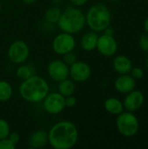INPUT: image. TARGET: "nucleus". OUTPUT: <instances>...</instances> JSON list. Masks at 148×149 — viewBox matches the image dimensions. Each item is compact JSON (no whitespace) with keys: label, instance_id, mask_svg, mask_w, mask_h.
<instances>
[{"label":"nucleus","instance_id":"nucleus-25","mask_svg":"<svg viewBox=\"0 0 148 149\" xmlns=\"http://www.w3.org/2000/svg\"><path fill=\"white\" fill-rule=\"evenodd\" d=\"M63 60L66 65H68L70 66L71 65H72L74 62L77 61V57L72 52H68V53L63 55Z\"/></svg>","mask_w":148,"mask_h":149},{"label":"nucleus","instance_id":"nucleus-13","mask_svg":"<svg viewBox=\"0 0 148 149\" xmlns=\"http://www.w3.org/2000/svg\"><path fill=\"white\" fill-rule=\"evenodd\" d=\"M114 86L119 93L126 94L134 90L136 86V80L128 74H122L115 80Z\"/></svg>","mask_w":148,"mask_h":149},{"label":"nucleus","instance_id":"nucleus-27","mask_svg":"<svg viewBox=\"0 0 148 149\" xmlns=\"http://www.w3.org/2000/svg\"><path fill=\"white\" fill-rule=\"evenodd\" d=\"M65 108H72L77 105V99L73 96H67L65 98Z\"/></svg>","mask_w":148,"mask_h":149},{"label":"nucleus","instance_id":"nucleus-23","mask_svg":"<svg viewBox=\"0 0 148 149\" xmlns=\"http://www.w3.org/2000/svg\"><path fill=\"white\" fill-rule=\"evenodd\" d=\"M17 147L9 138L0 140V149H15Z\"/></svg>","mask_w":148,"mask_h":149},{"label":"nucleus","instance_id":"nucleus-30","mask_svg":"<svg viewBox=\"0 0 148 149\" xmlns=\"http://www.w3.org/2000/svg\"><path fill=\"white\" fill-rule=\"evenodd\" d=\"M104 33L108 34V35H113L114 31H113V28H111L110 26H108V27L104 31Z\"/></svg>","mask_w":148,"mask_h":149},{"label":"nucleus","instance_id":"nucleus-2","mask_svg":"<svg viewBox=\"0 0 148 149\" xmlns=\"http://www.w3.org/2000/svg\"><path fill=\"white\" fill-rule=\"evenodd\" d=\"M49 92L50 86L46 79L36 74L24 79L18 88L21 98L30 103L41 102Z\"/></svg>","mask_w":148,"mask_h":149},{"label":"nucleus","instance_id":"nucleus-4","mask_svg":"<svg viewBox=\"0 0 148 149\" xmlns=\"http://www.w3.org/2000/svg\"><path fill=\"white\" fill-rule=\"evenodd\" d=\"M112 15L109 8L104 3L92 5L85 13V24L91 31L95 32L104 31L110 26Z\"/></svg>","mask_w":148,"mask_h":149},{"label":"nucleus","instance_id":"nucleus-9","mask_svg":"<svg viewBox=\"0 0 148 149\" xmlns=\"http://www.w3.org/2000/svg\"><path fill=\"white\" fill-rule=\"evenodd\" d=\"M92 75L91 66L84 61H76L69 66V78L76 83L87 81Z\"/></svg>","mask_w":148,"mask_h":149},{"label":"nucleus","instance_id":"nucleus-15","mask_svg":"<svg viewBox=\"0 0 148 149\" xmlns=\"http://www.w3.org/2000/svg\"><path fill=\"white\" fill-rule=\"evenodd\" d=\"M113 67L119 74H128L133 69V63L131 59L125 55H119L114 58L113 61Z\"/></svg>","mask_w":148,"mask_h":149},{"label":"nucleus","instance_id":"nucleus-35","mask_svg":"<svg viewBox=\"0 0 148 149\" xmlns=\"http://www.w3.org/2000/svg\"><path fill=\"white\" fill-rule=\"evenodd\" d=\"M110 1H112V2H117V1H119V0H110Z\"/></svg>","mask_w":148,"mask_h":149},{"label":"nucleus","instance_id":"nucleus-17","mask_svg":"<svg viewBox=\"0 0 148 149\" xmlns=\"http://www.w3.org/2000/svg\"><path fill=\"white\" fill-rule=\"evenodd\" d=\"M105 109L107 113L113 115H118L124 110L123 103L117 98H108L104 103Z\"/></svg>","mask_w":148,"mask_h":149},{"label":"nucleus","instance_id":"nucleus-21","mask_svg":"<svg viewBox=\"0 0 148 149\" xmlns=\"http://www.w3.org/2000/svg\"><path fill=\"white\" fill-rule=\"evenodd\" d=\"M36 72L34 67L31 65H25V64H20V65L16 70V74L18 79L24 80L26 79L32 75H34Z\"/></svg>","mask_w":148,"mask_h":149},{"label":"nucleus","instance_id":"nucleus-32","mask_svg":"<svg viewBox=\"0 0 148 149\" xmlns=\"http://www.w3.org/2000/svg\"><path fill=\"white\" fill-rule=\"evenodd\" d=\"M144 29H145V31H147V33H148V17L145 20V23H144Z\"/></svg>","mask_w":148,"mask_h":149},{"label":"nucleus","instance_id":"nucleus-20","mask_svg":"<svg viewBox=\"0 0 148 149\" xmlns=\"http://www.w3.org/2000/svg\"><path fill=\"white\" fill-rule=\"evenodd\" d=\"M13 94V88L10 83L6 80H0V102L9 101Z\"/></svg>","mask_w":148,"mask_h":149},{"label":"nucleus","instance_id":"nucleus-28","mask_svg":"<svg viewBox=\"0 0 148 149\" xmlns=\"http://www.w3.org/2000/svg\"><path fill=\"white\" fill-rule=\"evenodd\" d=\"M70 2H71L72 5L79 8V7L85 5L89 2V0H70Z\"/></svg>","mask_w":148,"mask_h":149},{"label":"nucleus","instance_id":"nucleus-34","mask_svg":"<svg viewBox=\"0 0 148 149\" xmlns=\"http://www.w3.org/2000/svg\"><path fill=\"white\" fill-rule=\"evenodd\" d=\"M147 69H148V57H147Z\"/></svg>","mask_w":148,"mask_h":149},{"label":"nucleus","instance_id":"nucleus-26","mask_svg":"<svg viewBox=\"0 0 148 149\" xmlns=\"http://www.w3.org/2000/svg\"><path fill=\"white\" fill-rule=\"evenodd\" d=\"M131 76L135 79V80H138V79H141L143 77H144V71L140 68V67H135V68H133L132 71H131Z\"/></svg>","mask_w":148,"mask_h":149},{"label":"nucleus","instance_id":"nucleus-18","mask_svg":"<svg viewBox=\"0 0 148 149\" xmlns=\"http://www.w3.org/2000/svg\"><path fill=\"white\" fill-rule=\"evenodd\" d=\"M58 93H61L64 97L71 96L73 95L76 90V86L75 82L72 79H65L60 82H58Z\"/></svg>","mask_w":148,"mask_h":149},{"label":"nucleus","instance_id":"nucleus-14","mask_svg":"<svg viewBox=\"0 0 148 149\" xmlns=\"http://www.w3.org/2000/svg\"><path fill=\"white\" fill-rule=\"evenodd\" d=\"M27 142L31 148H42L48 144V133L44 130H36L30 134Z\"/></svg>","mask_w":148,"mask_h":149},{"label":"nucleus","instance_id":"nucleus-8","mask_svg":"<svg viewBox=\"0 0 148 149\" xmlns=\"http://www.w3.org/2000/svg\"><path fill=\"white\" fill-rule=\"evenodd\" d=\"M65 98L58 92L50 93L44 97L43 101V107L49 114L56 115L62 113L65 109Z\"/></svg>","mask_w":148,"mask_h":149},{"label":"nucleus","instance_id":"nucleus-10","mask_svg":"<svg viewBox=\"0 0 148 149\" xmlns=\"http://www.w3.org/2000/svg\"><path fill=\"white\" fill-rule=\"evenodd\" d=\"M47 73L54 82H60L69 78V65L63 59H53L47 65Z\"/></svg>","mask_w":148,"mask_h":149},{"label":"nucleus","instance_id":"nucleus-36","mask_svg":"<svg viewBox=\"0 0 148 149\" xmlns=\"http://www.w3.org/2000/svg\"><path fill=\"white\" fill-rule=\"evenodd\" d=\"M1 10H2V4H1V3H0V11H1Z\"/></svg>","mask_w":148,"mask_h":149},{"label":"nucleus","instance_id":"nucleus-22","mask_svg":"<svg viewBox=\"0 0 148 149\" xmlns=\"http://www.w3.org/2000/svg\"><path fill=\"white\" fill-rule=\"evenodd\" d=\"M10 134V127L8 121L4 119H0V140L8 138Z\"/></svg>","mask_w":148,"mask_h":149},{"label":"nucleus","instance_id":"nucleus-12","mask_svg":"<svg viewBox=\"0 0 148 149\" xmlns=\"http://www.w3.org/2000/svg\"><path fill=\"white\" fill-rule=\"evenodd\" d=\"M145 97L140 91H134L126 93V96L124 100L123 106L128 112H135L139 110L144 104Z\"/></svg>","mask_w":148,"mask_h":149},{"label":"nucleus","instance_id":"nucleus-6","mask_svg":"<svg viewBox=\"0 0 148 149\" xmlns=\"http://www.w3.org/2000/svg\"><path fill=\"white\" fill-rule=\"evenodd\" d=\"M51 47L56 54L63 56L74 51L76 47V39L72 34L62 31L54 37Z\"/></svg>","mask_w":148,"mask_h":149},{"label":"nucleus","instance_id":"nucleus-29","mask_svg":"<svg viewBox=\"0 0 148 149\" xmlns=\"http://www.w3.org/2000/svg\"><path fill=\"white\" fill-rule=\"evenodd\" d=\"M8 138L14 143V144H17L18 143V141H19V140H20V136H19V134H17V133H10V134H9V136H8Z\"/></svg>","mask_w":148,"mask_h":149},{"label":"nucleus","instance_id":"nucleus-24","mask_svg":"<svg viewBox=\"0 0 148 149\" xmlns=\"http://www.w3.org/2000/svg\"><path fill=\"white\" fill-rule=\"evenodd\" d=\"M139 45L141 51L145 52H148V33L140 36V40H139Z\"/></svg>","mask_w":148,"mask_h":149},{"label":"nucleus","instance_id":"nucleus-1","mask_svg":"<svg viewBox=\"0 0 148 149\" xmlns=\"http://www.w3.org/2000/svg\"><path fill=\"white\" fill-rule=\"evenodd\" d=\"M79 129L70 120L55 123L48 132V143L54 149L72 148L79 141Z\"/></svg>","mask_w":148,"mask_h":149},{"label":"nucleus","instance_id":"nucleus-33","mask_svg":"<svg viewBox=\"0 0 148 149\" xmlns=\"http://www.w3.org/2000/svg\"><path fill=\"white\" fill-rule=\"evenodd\" d=\"M51 2H52V3L54 4V5H59L60 3H61V2H62V0H51Z\"/></svg>","mask_w":148,"mask_h":149},{"label":"nucleus","instance_id":"nucleus-11","mask_svg":"<svg viewBox=\"0 0 148 149\" xmlns=\"http://www.w3.org/2000/svg\"><path fill=\"white\" fill-rule=\"evenodd\" d=\"M96 49L101 55L105 57H112L117 52L118 43L113 38V35L104 33L101 36H99Z\"/></svg>","mask_w":148,"mask_h":149},{"label":"nucleus","instance_id":"nucleus-19","mask_svg":"<svg viewBox=\"0 0 148 149\" xmlns=\"http://www.w3.org/2000/svg\"><path fill=\"white\" fill-rule=\"evenodd\" d=\"M61 13H62V10H60V8L58 6H57V5H53V6L48 8L45 10L44 16V20L48 24H55L59 20Z\"/></svg>","mask_w":148,"mask_h":149},{"label":"nucleus","instance_id":"nucleus-31","mask_svg":"<svg viewBox=\"0 0 148 149\" xmlns=\"http://www.w3.org/2000/svg\"><path fill=\"white\" fill-rule=\"evenodd\" d=\"M25 4H29V5H31V4H33L34 3H36L37 2V0H22Z\"/></svg>","mask_w":148,"mask_h":149},{"label":"nucleus","instance_id":"nucleus-3","mask_svg":"<svg viewBox=\"0 0 148 149\" xmlns=\"http://www.w3.org/2000/svg\"><path fill=\"white\" fill-rule=\"evenodd\" d=\"M57 24L61 31L74 35L85 28V14L79 7L68 6L62 11Z\"/></svg>","mask_w":148,"mask_h":149},{"label":"nucleus","instance_id":"nucleus-37","mask_svg":"<svg viewBox=\"0 0 148 149\" xmlns=\"http://www.w3.org/2000/svg\"><path fill=\"white\" fill-rule=\"evenodd\" d=\"M147 3H148V0H147Z\"/></svg>","mask_w":148,"mask_h":149},{"label":"nucleus","instance_id":"nucleus-5","mask_svg":"<svg viewBox=\"0 0 148 149\" xmlns=\"http://www.w3.org/2000/svg\"><path fill=\"white\" fill-rule=\"evenodd\" d=\"M116 127L120 134L125 137L135 135L140 128L139 120L132 112H122L118 114L116 120Z\"/></svg>","mask_w":148,"mask_h":149},{"label":"nucleus","instance_id":"nucleus-7","mask_svg":"<svg viewBox=\"0 0 148 149\" xmlns=\"http://www.w3.org/2000/svg\"><path fill=\"white\" fill-rule=\"evenodd\" d=\"M7 56L10 61L15 65L23 64L30 56L29 45L24 40H15L9 45Z\"/></svg>","mask_w":148,"mask_h":149},{"label":"nucleus","instance_id":"nucleus-16","mask_svg":"<svg viewBox=\"0 0 148 149\" xmlns=\"http://www.w3.org/2000/svg\"><path fill=\"white\" fill-rule=\"evenodd\" d=\"M98 34L95 31H88L80 38V47L85 52H92L96 49L98 42Z\"/></svg>","mask_w":148,"mask_h":149}]
</instances>
